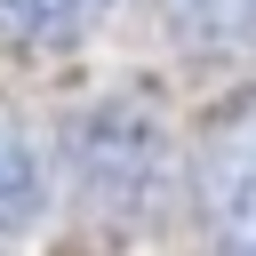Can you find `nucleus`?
<instances>
[{"mask_svg":"<svg viewBox=\"0 0 256 256\" xmlns=\"http://www.w3.org/2000/svg\"><path fill=\"white\" fill-rule=\"evenodd\" d=\"M72 168H80L88 208H104V216H152L160 192H168V136H160V120H152V104L112 96V104L80 112V128H72Z\"/></svg>","mask_w":256,"mask_h":256,"instance_id":"1","label":"nucleus"},{"mask_svg":"<svg viewBox=\"0 0 256 256\" xmlns=\"http://www.w3.org/2000/svg\"><path fill=\"white\" fill-rule=\"evenodd\" d=\"M192 192L200 224L224 256H256V88L216 104L192 144Z\"/></svg>","mask_w":256,"mask_h":256,"instance_id":"2","label":"nucleus"},{"mask_svg":"<svg viewBox=\"0 0 256 256\" xmlns=\"http://www.w3.org/2000/svg\"><path fill=\"white\" fill-rule=\"evenodd\" d=\"M48 216V152L32 120L0 96V232H32Z\"/></svg>","mask_w":256,"mask_h":256,"instance_id":"3","label":"nucleus"},{"mask_svg":"<svg viewBox=\"0 0 256 256\" xmlns=\"http://www.w3.org/2000/svg\"><path fill=\"white\" fill-rule=\"evenodd\" d=\"M160 16L200 56H248L256 48V0H160Z\"/></svg>","mask_w":256,"mask_h":256,"instance_id":"4","label":"nucleus"},{"mask_svg":"<svg viewBox=\"0 0 256 256\" xmlns=\"http://www.w3.org/2000/svg\"><path fill=\"white\" fill-rule=\"evenodd\" d=\"M112 0H0V32H16V40H40V48H56V40H72V32H88L96 16H104Z\"/></svg>","mask_w":256,"mask_h":256,"instance_id":"5","label":"nucleus"}]
</instances>
